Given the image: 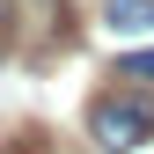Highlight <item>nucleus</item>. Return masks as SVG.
I'll return each instance as SVG.
<instances>
[{"label":"nucleus","mask_w":154,"mask_h":154,"mask_svg":"<svg viewBox=\"0 0 154 154\" xmlns=\"http://www.w3.org/2000/svg\"><path fill=\"white\" fill-rule=\"evenodd\" d=\"M88 140L103 154H132L140 140H154V95L140 88H103L88 103Z\"/></svg>","instance_id":"f257e3e1"},{"label":"nucleus","mask_w":154,"mask_h":154,"mask_svg":"<svg viewBox=\"0 0 154 154\" xmlns=\"http://www.w3.org/2000/svg\"><path fill=\"white\" fill-rule=\"evenodd\" d=\"M15 37H22L29 59H51V51L73 44V8L66 0H15Z\"/></svg>","instance_id":"f03ea898"},{"label":"nucleus","mask_w":154,"mask_h":154,"mask_svg":"<svg viewBox=\"0 0 154 154\" xmlns=\"http://www.w3.org/2000/svg\"><path fill=\"white\" fill-rule=\"evenodd\" d=\"M103 29H118V37H154V0H103Z\"/></svg>","instance_id":"7ed1b4c3"},{"label":"nucleus","mask_w":154,"mask_h":154,"mask_svg":"<svg viewBox=\"0 0 154 154\" xmlns=\"http://www.w3.org/2000/svg\"><path fill=\"white\" fill-rule=\"evenodd\" d=\"M118 81H154V51H125V59H118Z\"/></svg>","instance_id":"20e7f679"},{"label":"nucleus","mask_w":154,"mask_h":154,"mask_svg":"<svg viewBox=\"0 0 154 154\" xmlns=\"http://www.w3.org/2000/svg\"><path fill=\"white\" fill-rule=\"evenodd\" d=\"M8 154H44V132H22V140H15Z\"/></svg>","instance_id":"39448f33"},{"label":"nucleus","mask_w":154,"mask_h":154,"mask_svg":"<svg viewBox=\"0 0 154 154\" xmlns=\"http://www.w3.org/2000/svg\"><path fill=\"white\" fill-rule=\"evenodd\" d=\"M0 59H8V37H0Z\"/></svg>","instance_id":"423d86ee"}]
</instances>
